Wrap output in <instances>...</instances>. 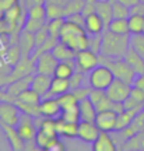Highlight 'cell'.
<instances>
[{"mask_svg":"<svg viewBox=\"0 0 144 151\" xmlns=\"http://www.w3.org/2000/svg\"><path fill=\"white\" fill-rule=\"evenodd\" d=\"M88 38H90V35L87 34L86 28L83 25H78L76 22L66 20L63 24V28L60 31L59 39L66 45H69L70 48L77 53L80 50L88 49Z\"/></svg>","mask_w":144,"mask_h":151,"instance_id":"cell-1","label":"cell"},{"mask_svg":"<svg viewBox=\"0 0 144 151\" xmlns=\"http://www.w3.org/2000/svg\"><path fill=\"white\" fill-rule=\"evenodd\" d=\"M130 48V34L119 35L105 29L102 32V45L99 53L108 58H123Z\"/></svg>","mask_w":144,"mask_h":151,"instance_id":"cell-2","label":"cell"},{"mask_svg":"<svg viewBox=\"0 0 144 151\" xmlns=\"http://www.w3.org/2000/svg\"><path fill=\"white\" fill-rule=\"evenodd\" d=\"M99 63L107 65L112 70L115 78L123 80L133 86V81L136 78V71L129 66V63L123 58H108L105 55L99 53Z\"/></svg>","mask_w":144,"mask_h":151,"instance_id":"cell-3","label":"cell"},{"mask_svg":"<svg viewBox=\"0 0 144 151\" xmlns=\"http://www.w3.org/2000/svg\"><path fill=\"white\" fill-rule=\"evenodd\" d=\"M115 80L112 70L107 65L99 63L88 73V84L91 88L96 90H107L111 86V83Z\"/></svg>","mask_w":144,"mask_h":151,"instance_id":"cell-4","label":"cell"},{"mask_svg":"<svg viewBox=\"0 0 144 151\" xmlns=\"http://www.w3.org/2000/svg\"><path fill=\"white\" fill-rule=\"evenodd\" d=\"M74 62H76V70L87 74L95 66L99 65V55L92 52L91 49H84V50H80V52L76 53Z\"/></svg>","mask_w":144,"mask_h":151,"instance_id":"cell-5","label":"cell"},{"mask_svg":"<svg viewBox=\"0 0 144 151\" xmlns=\"http://www.w3.org/2000/svg\"><path fill=\"white\" fill-rule=\"evenodd\" d=\"M34 71H35V59H32L31 56L21 58L17 65H14L11 67L7 81H9V84H10L11 81L17 80V78H21V77H25V76H31ZM9 84H7V86H9Z\"/></svg>","mask_w":144,"mask_h":151,"instance_id":"cell-6","label":"cell"},{"mask_svg":"<svg viewBox=\"0 0 144 151\" xmlns=\"http://www.w3.org/2000/svg\"><path fill=\"white\" fill-rule=\"evenodd\" d=\"M16 129L24 141L35 140V134H37L38 129H37L35 119L32 118L31 115H27V113L21 112V116H20V120L17 123Z\"/></svg>","mask_w":144,"mask_h":151,"instance_id":"cell-7","label":"cell"},{"mask_svg":"<svg viewBox=\"0 0 144 151\" xmlns=\"http://www.w3.org/2000/svg\"><path fill=\"white\" fill-rule=\"evenodd\" d=\"M130 90H132V84H129L123 80H119V78H115L105 91H107V95L113 102H123L130 95Z\"/></svg>","mask_w":144,"mask_h":151,"instance_id":"cell-8","label":"cell"},{"mask_svg":"<svg viewBox=\"0 0 144 151\" xmlns=\"http://www.w3.org/2000/svg\"><path fill=\"white\" fill-rule=\"evenodd\" d=\"M21 116V111L14 102L1 101L0 102V122L9 123L11 126H17Z\"/></svg>","mask_w":144,"mask_h":151,"instance_id":"cell-9","label":"cell"},{"mask_svg":"<svg viewBox=\"0 0 144 151\" xmlns=\"http://www.w3.org/2000/svg\"><path fill=\"white\" fill-rule=\"evenodd\" d=\"M59 60L55 58L52 52H46V53L39 55L35 59V71L39 74H46V76H53L55 69L58 66Z\"/></svg>","mask_w":144,"mask_h":151,"instance_id":"cell-10","label":"cell"},{"mask_svg":"<svg viewBox=\"0 0 144 151\" xmlns=\"http://www.w3.org/2000/svg\"><path fill=\"white\" fill-rule=\"evenodd\" d=\"M116 118L117 112L113 109H105V111H98L95 116V124L102 132H115L116 127Z\"/></svg>","mask_w":144,"mask_h":151,"instance_id":"cell-11","label":"cell"},{"mask_svg":"<svg viewBox=\"0 0 144 151\" xmlns=\"http://www.w3.org/2000/svg\"><path fill=\"white\" fill-rule=\"evenodd\" d=\"M99 127L95 124V122H88V120H80L78 127H77V137L83 140L84 143L92 144L95 139L99 134Z\"/></svg>","mask_w":144,"mask_h":151,"instance_id":"cell-12","label":"cell"},{"mask_svg":"<svg viewBox=\"0 0 144 151\" xmlns=\"http://www.w3.org/2000/svg\"><path fill=\"white\" fill-rule=\"evenodd\" d=\"M0 127H1L3 133H4V136H6V139H7L9 144H10L11 150L24 151V148H25V141L22 140L21 136L18 134L16 126H11V124H9V123L0 122Z\"/></svg>","mask_w":144,"mask_h":151,"instance_id":"cell-13","label":"cell"},{"mask_svg":"<svg viewBox=\"0 0 144 151\" xmlns=\"http://www.w3.org/2000/svg\"><path fill=\"white\" fill-rule=\"evenodd\" d=\"M41 115L45 118H59L62 113V108L56 97H43L39 102Z\"/></svg>","mask_w":144,"mask_h":151,"instance_id":"cell-14","label":"cell"},{"mask_svg":"<svg viewBox=\"0 0 144 151\" xmlns=\"http://www.w3.org/2000/svg\"><path fill=\"white\" fill-rule=\"evenodd\" d=\"M92 150L94 151H116L117 146L113 136L109 134V132H99L98 137L95 139V141L92 143Z\"/></svg>","mask_w":144,"mask_h":151,"instance_id":"cell-15","label":"cell"},{"mask_svg":"<svg viewBox=\"0 0 144 151\" xmlns=\"http://www.w3.org/2000/svg\"><path fill=\"white\" fill-rule=\"evenodd\" d=\"M84 28L88 35H98L102 34L107 28H105V22L96 13H91L86 16V21H84Z\"/></svg>","mask_w":144,"mask_h":151,"instance_id":"cell-16","label":"cell"},{"mask_svg":"<svg viewBox=\"0 0 144 151\" xmlns=\"http://www.w3.org/2000/svg\"><path fill=\"white\" fill-rule=\"evenodd\" d=\"M77 127H78V123L67 122V120L62 119L60 116L56 118V129H58L59 137L74 139V137H77Z\"/></svg>","mask_w":144,"mask_h":151,"instance_id":"cell-17","label":"cell"},{"mask_svg":"<svg viewBox=\"0 0 144 151\" xmlns=\"http://www.w3.org/2000/svg\"><path fill=\"white\" fill-rule=\"evenodd\" d=\"M52 77H53V76H46V74H39V73H37L35 76H32L31 88L35 90V91L43 98L46 95V92L49 91V87H50V83H52Z\"/></svg>","mask_w":144,"mask_h":151,"instance_id":"cell-18","label":"cell"},{"mask_svg":"<svg viewBox=\"0 0 144 151\" xmlns=\"http://www.w3.org/2000/svg\"><path fill=\"white\" fill-rule=\"evenodd\" d=\"M18 45L21 48V53L22 58H28L31 56L34 49H35V37L34 34L27 31V29H22L18 38Z\"/></svg>","mask_w":144,"mask_h":151,"instance_id":"cell-19","label":"cell"},{"mask_svg":"<svg viewBox=\"0 0 144 151\" xmlns=\"http://www.w3.org/2000/svg\"><path fill=\"white\" fill-rule=\"evenodd\" d=\"M31 81H32V74L31 76H25V77H21V78H17V80L11 81L10 84L7 86V90L6 92L13 98H17L20 94H21L24 90H27L31 87Z\"/></svg>","mask_w":144,"mask_h":151,"instance_id":"cell-20","label":"cell"},{"mask_svg":"<svg viewBox=\"0 0 144 151\" xmlns=\"http://www.w3.org/2000/svg\"><path fill=\"white\" fill-rule=\"evenodd\" d=\"M123 59L126 60V62L129 63V66L136 71V74H143L144 73V59H143V56H141L139 52H136L132 46L127 49V52L125 53Z\"/></svg>","mask_w":144,"mask_h":151,"instance_id":"cell-21","label":"cell"},{"mask_svg":"<svg viewBox=\"0 0 144 151\" xmlns=\"http://www.w3.org/2000/svg\"><path fill=\"white\" fill-rule=\"evenodd\" d=\"M70 91V83L67 78H60V77H56L53 76L52 77V83H50V87H49V91L46 92L45 97H56L62 95L64 92Z\"/></svg>","mask_w":144,"mask_h":151,"instance_id":"cell-22","label":"cell"},{"mask_svg":"<svg viewBox=\"0 0 144 151\" xmlns=\"http://www.w3.org/2000/svg\"><path fill=\"white\" fill-rule=\"evenodd\" d=\"M78 112H80V120L94 122L98 111H96L95 105L92 104L90 98H86V99L78 101Z\"/></svg>","mask_w":144,"mask_h":151,"instance_id":"cell-23","label":"cell"},{"mask_svg":"<svg viewBox=\"0 0 144 151\" xmlns=\"http://www.w3.org/2000/svg\"><path fill=\"white\" fill-rule=\"evenodd\" d=\"M95 13L101 17L105 22V28H108L111 20L113 18L112 14V0H96Z\"/></svg>","mask_w":144,"mask_h":151,"instance_id":"cell-24","label":"cell"},{"mask_svg":"<svg viewBox=\"0 0 144 151\" xmlns=\"http://www.w3.org/2000/svg\"><path fill=\"white\" fill-rule=\"evenodd\" d=\"M52 55H53L59 62H62V60H73L76 58L74 50L70 48L69 45H66L64 42H62L60 39H59V42L56 43V46L52 49Z\"/></svg>","mask_w":144,"mask_h":151,"instance_id":"cell-25","label":"cell"},{"mask_svg":"<svg viewBox=\"0 0 144 151\" xmlns=\"http://www.w3.org/2000/svg\"><path fill=\"white\" fill-rule=\"evenodd\" d=\"M76 71V62L73 60H62V62H58V66L55 69V74L56 77H60V78H67L69 80L70 77L73 76V73Z\"/></svg>","mask_w":144,"mask_h":151,"instance_id":"cell-26","label":"cell"},{"mask_svg":"<svg viewBox=\"0 0 144 151\" xmlns=\"http://www.w3.org/2000/svg\"><path fill=\"white\" fill-rule=\"evenodd\" d=\"M107 29L113 34H119V35H129L130 34L127 18H112Z\"/></svg>","mask_w":144,"mask_h":151,"instance_id":"cell-27","label":"cell"},{"mask_svg":"<svg viewBox=\"0 0 144 151\" xmlns=\"http://www.w3.org/2000/svg\"><path fill=\"white\" fill-rule=\"evenodd\" d=\"M58 101H59V104H60L62 111L77 108V106H78V99H77V97L74 95V92L71 91V90L67 92H64V94H62V95H59Z\"/></svg>","mask_w":144,"mask_h":151,"instance_id":"cell-28","label":"cell"},{"mask_svg":"<svg viewBox=\"0 0 144 151\" xmlns=\"http://www.w3.org/2000/svg\"><path fill=\"white\" fill-rule=\"evenodd\" d=\"M22 58V53H21V48H20V45L18 43H11V46L7 49V52L4 55V60L6 63L9 66H13L17 65L20 59Z\"/></svg>","mask_w":144,"mask_h":151,"instance_id":"cell-29","label":"cell"},{"mask_svg":"<svg viewBox=\"0 0 144 151\" xmlns=\"http://www.w3.org/2000/svg\"><path fill=\"white\" fill-rule=\"evenodd\" d=\"M127 22H129V31H130V35H134V34H143L144 16L130 14L129 18H127Z\"/></svg>","mask_w":144,"mask_h":151,"instance_id":"cell-30","label":"cell"},{"mask_svg":"<svg viewBox=\"0 0 144 151\" xmlns=\"http://www.w3.org/2000/svg\"><path fill=\"white\" fill-rule=\"evenodd\" d=\"M18 101H21V102H25V104H34V105H39V102L42 101V97L38 94L35 90H32L31 87L27 88V90H24V91L17 97Z\"/></svg>","mask_w":144,"mask_h":151,"instance_id":"cell-31","label":"cell"},{"mask_svg":"<svg viewBox=\"0 0 144 151\" xmlns=\"http://www.w3.org/2000/svg\"><path fill=\"white\" fill-rule=\"evenodd\" d=\"M45 10H46V21L55 20V18H62L64 17V7L56 3H45Z\"/></svg>","mask_w":144,"mask_h":151,"instance_id":"cell-32","label":"cell"},{"mask_svg":"<svg viewBox=\"0 0 144 151\" xmlns=\"http://www.w3.org/2000/svg\"><path fill=\"white\" fill-rule=\"evenodd\" d=\"M59 42V38H53V37H49L45 42L41 45V46H38V48L34 49V52H32L31 58L32 59H37L39 55L42 53H46V52H52V49L56 46V43Z\"/></svg>","mask_w":144,"mask_h":151,"instance_id":"cell-33","label":"cell"},{"mask_svg":"<svg viewBox=\"0 0 144 151\" xmlns=\"http://www.w3.org/2000/svg\"><path fill=\"white\" fill-rule=\"evenodd\" d=\"M66 21V18L62 17V18H55V20H48L46 21V29L50 37L53 38H59L60 37V31L63 28V24Z\"/></svg>","mask_w":144,"mask_h":151,"instance_id":"cell-34","label":"cell"},{"mask_svg":"<svg viewBox=\"0 0 144 151\" xmlns=\"http://www.w3.org/2000/svg\"><path fill=\"white\" fill-rule=\"evenodd\" d=\"M112 14L113 18H129L130 16V7L123 4L117 0H112Z\"/></svg>","mask_w":144,"mask_h":151,"instance_id":"cell-35","label":"cell"},{"mask_svg":"<svg viewBox=\"0 0 144 151\" xmlns=\"http://www.w3.org/2000/svg\"><path fill=\"white\" fill-rule=\"evenodd\" d=\"M45 25H46V20L45 18H31V17L27 16V20L24 22V29L35 34L42 27H45Z\"/></svg>","mask_w":144,"mask_h":151,"instance_id":"cell-36","label":"cell"},{"mask_svg":"<svg viewBox=\"0 0 144 151\" xmlns=\"http://www.w3.org/2000/svg\"><path fill=\"white\" fill-rule=\"evenodd\" d=\"M84 1L86 0H69L67 4L64 6V18L76 13H81L84 7Z\"/></svg>","mask_w":144,"mask_h":151,"instance_id":"cell-37","label":"cell"},{"mask_svg":"<svg viewBox=\"0 0 144 151\" xmlns=\"http://www.w3.org/2000/svg\"><path fill=\"white\" fill-rule=\"evenodd\" d=\"M130 46L139 52L144 59V34H134L130 37Z\"/></svg>","mask_w":144,"mask_h":151,"instance_id":"cell-38","label":"cell"},{"mask_svg":"<svg viewBox=\"0 0 144 151\" xmlns=\"http://www.w3.org/2000/svg\"><path fill=\"white\" fill-rule=\"evenodd\" d=\"M60 118L64 119V120H67V122L78 123V122H80V112H78V106H77V108H71V109L62 111Z\"/></svg>","mask_w":144,"mask_h":151,"instance_id":"cell-39","label":"cell"},{"mask_svg":"<svg viewBox=\"0 0 144 151\" xmlns=\"http://www.w3.org/2000/svg\"><path fill=\"white\" fill-rule=\"evenodd\" d=\"M101 45H102V34L98 35H90L88 38V49H91L92 52L99 55L101 52Z\"/></svg>","mask_w":144,"mask_h":151,"instance_id":"cell-40","label":"cell"},{"mask_svg":"<svg viewBox=\"0 0 144 151\" xmlns=\"http://www.w3.org/2000/svg\"><path fill=\"white\" fill-rule=\"evenodd\" d=\"M27 16L31 18H45L46 20V10H45V4L34 6L31 9L27 10Z\"/></svg>","mask_w":144,"mask_h":151,"instance_id":"cell-41","label":"cell"},{"mask_svg":"<svg viewBox=\"0 0 144 151\" xmlns=\"http://www.w3.org/2000/svg\"><path fill=\"white\" fill-rule=\"evenodd\" d=\"M50 136L46 134L45 132H42L41 129H38L37 134H35V143H37V147L38 148H42V150H45V147L48 146V143L50 141Z\"/></svg>","mask_w":144,"mask_h":151,"instance_id":"cell-42","label":"cell"},{"mask_svg":"<svg viewBox=\"0 0 144 151\" xmlns=\"http://www.w3.org/2000/svg\"><path fill=\"white\" fill-rule=\"evenodd\" d=\"M84 78H86V74H84V73L76 70L74 73H73V76L69 78L70 90H74V88L81 87V86H83V83H84Z\"/></svg>","mask_w":144,"mask_h":151,"instance_id":"cell-43","label":"cell"},{"mask_svg":"<svg viewBox=\"0 0 144 151\" xmlns=\"http://www.w3.org/2000/svg\"><path fill=\"white\" fill-rule=\"evenodd\" d=\"M34 37H35V48H38V46H41L46 39H48L50 35H49L48 29H46V25L45 27H42L39 31H37V32L34 34Z\"/></svg>","mask_w":144,"mask_h":151,"instance_id":"cell-44","label":"cell"},{"mask_svg":"<svg viewBox=\"0 0 144 151\" xmlns=\"http://www.w3.org/2000/svg\"><path fill=\"white\" fill-rule=\"evenodd\" d=\"M46 151H64V146L63 143L59 140V136L58 137H52L50 141L48 143V146L45 147Z\"/></svg>","mask_w":144,"mask_h":151,"instance_id":"cell-45","label":"cell"},{"mask_svg":"<svg viewBox=\"0 0 144 151\" xmlns=\"http://www.w3.org/2000/svg\"><path fill=\"white\" fill-rule=\"evenodd\" d=\"M91 87H78V88H74V90H71V91L74 92V95L77 97V99L78 101H81V99H86V98L90 97V92H91Z\"/></svg>","mask_w":144,"mask_h":151,"instance_id":"cell-46","label":"cell"},{"mask_svg":"<svg viewBox=\"0 0 144 151\" xmlns=\"http://www.w3.org/2000/svg\"><path fill=\"white\" fill-rule=\"evenodd\" d=\"M130 97L134 98L136 101L144 104V90L139 88V87H134L132 86V90H130Z\"/></svg>","mask_w":144,"mask_h":151,"instance_id":"cell-47","label":"cell"},{"mask_svg":"<svg viewBox=\"0 0 144 151\" xmlns=\"http://www.w3.org/2000/svg\"><path fill=\"white\" fill-rule=\"evenodd\" d=\"M95 7H96V0H86L81 13H83L84 16H88L91 13H95Z\"/></svg>","mask_w":144,"mask_h":151,"instance_id":"cell-48","label":"cell"},{"mask_svg":"<svg viewBox=\"0 0 144 151\" xmlns=\"http://www.w3.org/2000/svg\"><path fill=\"white\" fill-rule=\"evenodd\" d=\"M66 20H69L71 22H76L78 25H83L84 27V21H86V16L83 13H76V14H71V16L66 17Z\"/></svg>","mask_w":144,"mask_h":151,"instance_id":"cell-49","label":"cell"},{"mask_svg":"<svg viewBox=\"0 0 144 151\" xmlns=\"http://www.w3.org/2000/svg\"><path fill=\"white\" fill-rule=\"evenodd\" d=\"M20 3H21L25 9H31L34 6H39V4H45L46 3V0H20Z\"/></svg>","mask_w":144,"mask_h":151,"instance_id":"cell-50","label":"cell"},{"mask_svg":"<svg viewBox=\"0 0 144 151\" xmlns=\"http://www.w3.org/2000/svg\"><path fill=\"white\" fill-rule=\"evenodd\" d=\"M130 14H139V16H144V1H139L134 6L130 7Z\"/></svg>","mask_w":144,"mask_h":151,"instance_id":"cell-51","label":"cell"},{"mask_svg":"<svg viewBox=\"0 0 144 151\" xmlns=\"http://www.w3.org/2000/svg\"><path fill=\"white\" fill-rule=\"evenodd\" d=\"M133 86L139 87V88H141V90H144V73L143 74L136 76V78H134V81H133Z\"/></svg>","mask_w":144,"mask_h":151,"instance_id":"cell-52","label":"cell"},{"mask_svg":"<svg viewBox=\"0 0 144 151\" xmlns=\"http://www.w3.org/2000/svg\"><path fill=\"white\" fill-rule=\"evenodd\" d=\"M117 1H120V3H123V4H126L127 7H132V6H134L136 3H139L140 0H117Z\"/></svg>","mask_w":144,"mask_h":151,"instance_id":"cell-53","label":"cell"},{"mask_svg":"<svg viewBox=\"0 0 144 151\" xmlns=\"http://www.w3.org/2000/svg\"><path fill=\"white\" fill-rule=\"evenodd\" d=\"M46 1H49V3H56V4H60V6H66L67 4V1L69 0H46Z\"/></svg>","mask_w":144,"mask_h":151,"instance_id":"cell-54","label":"cell"},{"mask_svg":"<svg viewBox=\"0 0 144 151\" xmlns=\"http://www.w3.org/2000/svg\"><path fill=\"white\" fill-rule=\"evenodd\" d=\"M3 17H4V10H3V9H0V21L3 20Z\"/></svg>","mask_w":144,"mask_h":151,"instance_id":"cell-55","label":"cell"},{"mask_svg":"<svg viewBox=\"0 0 144 151\" xmlns=\"http://www.w3.org/2000/svg\"><path fill=\"white\" fill-rule=\"evenodd\" d=\"M143 34H144V28H143Z\"/></svg>","mask_w":144,"mask_h":151,"instance_id":"cell-56","label":"cell"},{"mask_svg":"<svg viewBox=\"0 0 144 151\" xmlns=\"http://www.w3.org/2000/svg\"><path fill=\"white\" fill-rule=\"evenodd\" d=\"M140 1H144V0H140Z\"/></svg>","mask_w":144,"mask_h":151,"instance_id":"cell-57","label":"cell"}]
</instances>
